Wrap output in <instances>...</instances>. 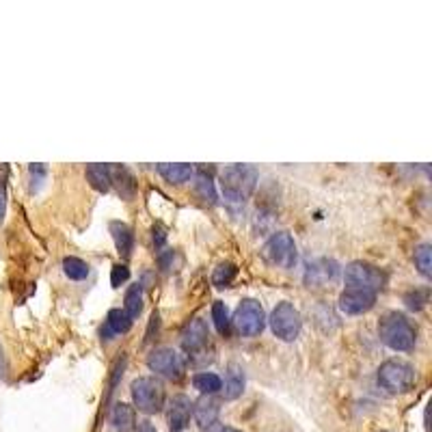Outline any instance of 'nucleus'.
Returning a JSON list of instances; mask_svg holds the SVG:
<instances>
[{
	"label": "nucleus",
	"instance_id": "nucleus-1",
	"mask_svg": "<svg viewBox=\"0 0 432 432\" xmlns=\"http://www.w3.org/2000/svg\"><path fill=\"white\" fill-rule=\"evenodd\" d=\"M378 337L385 346H389L396 353H409L415 348L417 329L413 322L398 312H389L378 322Z\"/></svg>",
	"mask_w": 432,
	"mask_h": 432
},
{
	"label": "nucleus",
	"instance_id": "nucleus-2",
	"mask_svg": "<svg viewBox=\"0 0 432 432\" xmlns=\"http://www.w3.org/2000/svg\"><path fill=\"white\" fill-rule=\"evenodd\" d=\"M257 184V169L251 164H232L221 173V188L225 199L234 203L246 201Z\"/></svg>",
	"mask_w": 432,
	"mask_h": 432
},
{
	"label": "nucleus",
	"instance_id": "nucleus-3",
	"mask_svg": "<svg viewBox=\"0 0 432 432\" xmlns=\"http://www.w3.org/2000/svg\"><path fill=\"white\" fill-rule=\"evenodd\" d=\"M378 382L389 394H407L417 382V372L409 361L389 359L378 368Z\"/></svg>",
	"mask_w": 432,
	"mask_h": 432
},
{
	"label": "nucleus",
	"instance_id": "nucleus-4",
	"mask_svg": "<svg viewBox=\"0 0 432 432\" xmlns=\"http://www.w3.org/2000/svg\"><path fill=\"white\" fill-rule=\"evenodd\" d=\"M132 400L135 407L145 413V415H154L160 413L164 407V387L160 380H156L154 376H141L132 382Z\"/></svg>",
	"mask_w": 432,
	"mask_h": 432
},
{
	"label": "nucleus",
	"instance_id": "nucleus-5",
	"mask_svg": "<svg viewBox=\"0 0 432 432\" xmlns=\"http://www.w3.org/2000/svg\"><path fill=\"white\" fill-rule=\"evenodd\" d=\"M296 257L298 253H296L294 238L285 232L273 234L262 246V259L277 268H292L296 264Z\"/></svg>",
	"mask_w": 432,
	"mask_h": 432
},
{
	"label": "nucleus",
	"instance_id": "nucleus-6",
	"mask_svg": "<svg viewBox=\"0 0 432 432\" xmlns=\"http://www.w3.org/2000/svg\"><path fill=\"white\" fill-rule=\"evenodd\" d=\"M343 281L346 288H359V290H368V292H378L385 288L387 283V275L368 262H351L343 271Z\"/></svg>",
	"mask_w": 432,
	"mask_h": 432
},
{
	"label": "nucleus",
	"instance_id": "nucleus-7",
	"mask_svg": "<svg viewBox=\"0 0 432 432\" xmlns=\"http://www.w3.org/2000/svg\"><path fill=\"white\" fill-rule=\"evenodd\" d=\"M232 324L236 326V331L242 335V337H255L264 331L266 326V314H264V307L259 305L257 300L253 298H246L242 300L240 305L236 307V314L232 318Z\"/></svg>",
	"mask_w": 432,
	"mask_h": 432
},
{
	"label": "nucleus",
	"instance_id": "nucleus-8",
	"mask_svg": "<svg viewBox=\"0 0 432 432\" xmlns=\"http://www.w3.org/2000/svg\"><path fill=\"white\" fill-rule=\"evenodd\" d=\"M268 322H271V329H273L275 337H279L283 341H294L300 335V329H302V320H300L298 309L288 300L279 302V305L273 309Z\"/></svg>",
	"mask_w": 432,
	"mask_h": 432
},
{
	"label": "nucleus",
	"instance_id": "nucleus-9",
	"mask_svg": "<svg viewBox=\"0 0 432 432\" xmlns=\"http://www.w3.org/2000/svg\"><path fill=\"white\" fill-rule=\"evenodd\" d=\"M147 365L152 372H156L158 376H164L169 380H180L186 372V363L184 357L173 351V348H156L152 351V355L147 357Z\"/></svg>",
	"mask_w": 432,
	"mask_h": 432
},
{
	"label": "nucleus",
	"instance_id": "nucleus-10",
	"mask_svg": "<svg viewBox=\"0 0 432 432\" xmlns=\"http://www.w3.org/2000/svg\"><path fill=\"white\" fill-rule=\"evenodd\" d=\"M376 305V292L359 290V288H346L339 294V309L348 316L368 314Z\"/></svg>",
	"mask_w": 432,
	"mask_h": 432
},
{
	"label": "nucleus",
	"instance_id": "nucleus-11",
	"mask_svg": "<svg viewBox=\"0 0 432 432\" xmlns=\"http://www.w3.org/2000/svg\"><path fill=\"white\" fill-rule=\"evenodd\" d=\"M337 275H339V264L335 259L320 257V259H314L307 266L305 283H307V288H324V285L333 283L337 279Z\"/></svg>",
	"mask_w": 432,
	"mask_h": 432
},
{
	"label": "nucleus",
	"instance_id": "nucleus-12",
	"mask_svg": "<svg viewBox=\"0 0 432 432\" xmlns=\"http://www.w3.org/2000/svg\"><path fill=\"white\" fill-rule=\"evenodd\" d=\"M191 415H193V402L188 396L178 394L173 396L166 404V419H169V428L171 432H184L191 424Z\"/></svg>",
	"mask_w": 432,
	"mask_h": 432
},
{
	"label": "nucleus",
	"instance_id": "nucleus-13",
	"mask_svg": "<svg viewBox=\"0 0 432 432\" xmlns=\"http://www.w3.org/2000/svg\"><path fill=\"white\" fill-rule=\"evenodd\" d=\"M210 341V331H208V324L201 320V318H195L191 320V324L184 329L182 333V348L188 353V355H197L201 353Z\"/></svg>",
	"mask_w": 432,
	"mask_h": 432
},
{
	"label": "nucleus",
	"instance_id": "nucleus-14",
	"mask_svg": "<svg viewBox=\"0 0 432 432\" xmlns=\"http://www.w3.org/2000/svg\"><path fill=\"white\" fill-rule=\"evenodd\" d=\"M219 413H221V402L216 400L214 396H201V398L193 404L195 421H197L201 428H210L212 424H216V419H219Z\"/></svg>",
	"mask_w": 432,
	"mask_h": 432
},
{
	"label": "nucleus",
	"instance_id": "nucleus-15",
	"mask_svg": "<svg viewBox=\"0 0 432 432\" xmlns=\"http://www.w3.org/2000/svg\"><path fill=\"white\" fill-rule=\"evenodd\" d=\"M135 428H137L135 409L125 402L115 404V409L110 411V430L113 432H132Z\"/></svg>",
	"mask_w": 432,
	"mask_h": 432
},
{
	"label": "nucleus",
	"instance_id": "nucleus-16",
	"mask_svg": "<svg viewBox=\"0 0 432 432\" xmlns=\"http://www.w3.org/2000/svg\"><path fill=\"white\" fill-rule=\"evenodd\" d=\"M110 186L117 188V193L123 199H132L137 195V182L135 176L125 166H110Z\"/></svg>",
	"mask_w": 432,
	"mask_h": 432
},
{
	"label": "nucleus",
	"instance_id": "nucleus-17",
	"mask_svg": "<svg viewBox=\"0 0 432 432\" xmlns=\"http://www.w3.org/2000/svg\"><path fill=\"white\" fill-rule=\"evenodd\" d=\"M110 234L115 240V246L119 251L121 257H130L135 251V234L130 229V225L121 223V221H113L110 223Z\"/></svg>",
	"mask_w": 432,
	"mask_h": 432
},
{
	"label": "nucleus",
	"instance_id": "nucleus-18",
	"mask_svg": "<svg viewBox=\"0 0 432 432\" xmlns=\"http://www.w3.org/2000/svg\"><path fill=\"white\" fill-rule=\"evenodd\" d=\"M244 392V372L240 365H229L227 368V374H225V389H223V394H225V400H236L240 398Z\"/></svg>",
	"mask_w": 432,
	"mask_h": 432
},
{
	"label": "nucleus",
	"instance_id": "nucleus-19",
	"mask_svg": "<svg viewBox=\"0 0 432 432\" xmlns=\"http://www.w3.org/2000/svg\"><path fill=\"white\" fill-rule=\"evenodd\" d=\"M86 180L98 191L108 193L110 191V166L108 164H89L86 166Z\"/></svg>",
	"mask_w": 432,
	"mask_h": 432
},
{
	"label": "nucleus",
	"instance_id": "nucleus-20",
	"mask_svg": "<svg viewBox=\"0 0 432 432\" xmlns=\"http://www.w3.org/2000/svg\"><path fill=\"white\" fill-rule=\"evenodd\" d=\"M158 173L171 184H184L193 178L191 164H158Z\"/></svg>",
	"mask_w": 432,
	"mask_h": 432
},
{
	"label": "nucleus",
	"instance_id": "nucleus-21",
	"mask_svg": "<svg viewBox=\"0 0 432 432\" xmlns=\"http://www.w3.org/2000/svg\"><path fill=\"white\" fill-rule=\"evenodd\" d=\"M193 385H195V389H199L203 396H214L223 389V378L219 374H214V372H201V374H197L193 378Z\"/></svg>",
	"mask_w": 432,
	"mask_h": 432
},
{
	"label": "nucleus",
	"instance_id": "nucleus-22",
	"mask_svg": "<svg viewBox=\"0 0 432 432\" xmlns=\"http://www.w3.org/2000/svg\"><path fill=\"white\" fill-rule=\"evenodd\" d=\"M123 312L127 314L130 320H135V318L141 316V312H143V288H141V283H135V285L127 288Z\"/></svg>",
	"mask_w": 432,
	"mask_h": 432
},
{
	"label": "nucleus",
	"instance_id": "nucleus-23",
	"mask_svg": "<svg viewBox=\"0 0 432 432\" xmlns=\"http://www.w3.org/2000/svg\"><path fill=\"white\" fill-rule=\"evenodd\" d=\"M195 193L197 197L205 203V205H214L216 203V191H214V182L208 173L199 171L195 176Z\"/></svg>",
	"mask_w": 432,
	"mask_h": 432
},
{
	"label": "nucleus",
	"instance_id": "nucleus-24",
	"mask_svg": "<svg viewBox=\"0 0 432 432\" xmlns=\"http://www.w3.org/2000/svg\"><path fill=\"white\" fill-rule=\"evenodd\" d=\"M236 275H238L236 264H232V262H223V264H219V266L214 268V273H212V283H214V288H219V290L229 288V285L234 283Z\"/></svg>",
	"mask_w": 432,
	"mask_h": 432
},
{
	"label": "nucleus",
	"instance_id": "nucleus-25",
	"mask_svg": "<svg viewBox=\"0 0 432 432\" xmlns=\"http://www.w3.org/2000/svg\"><path fill=\"white\" fill-rule=\"evenodd\" d=\"M63 273L72 281H82L89 277V264L82 262L80 257H65L63 259Z\"/></svg>",
	"mask_w": 432,
	"mask_h": 432
},
{
	"label": "nucleus",
	"instance_id": "nucleus-26",
	"mask_svg": "<svg viewBox=\"0 0 432 432\" xmlns=\"http://www.w3.org/2000/svg\"><path fill=\"white\" fill-rule=\"evenodd\" d=\"M212 320H214V326L216 331H219L221 335H229L232 333V318H229V312L225 307V302L216 300L212 305Z\"/></svg>",
	"mask_w": 432,
	"mask_h": 432
},
{
	"label": "nucleus",
	"instance_id": "nucleus-27",
	"mask_svg": "<svg viewBox=\"0 0 432 432\" xmlns=\"http://www.w3.org/2000/svg\"><path fill=\"white\" fill-rule=\"evenodd\" d=\"M106 326L108 331H113L115 335H121V333H127L130 326H132V320L127 318V314L123 309H110L108 312V318H106Z\"/></svg>",
	"mask_w": 432,
	"mask_h": 432
},
{
	"label": "nucleus",
	"instance_id": "nucleus-28",
	"mask_svg": "<svg viewBox=\"0 0 432 432\" xmlns=\"http://www.w3.org/2000/svg\"><path fill=\"white\" fill-rule=\"evenodd\" d=\"M430 255H432V249L430 244H421L415 249V266L419 268V273L424 277H430V268H432V262H430Z\"/></svg>",
	"mask_w": 432,
	"mask_h": 432
},
{
	"label": "nucleus",
	"instance_id": "nucleus-29",
	"mask_svg": "<svg viewBox=\"0 0 432 432\" xmlns=\"http://www.w3.org/2000/svg\"><path fill=\"white\" fill-rule=\"evenodd\" d=\"M404 302H407V307L413 309V312L424 309L426 302H428V290H411V292H407Z\"/></svg>",
	"mask_w": 432,
	"mask_h": 432
},
{
	"label": "nucleus",
	"instance_id": "nucleus-30",
	"mask_svg": "<svg viewBox=\"0 0 432 432\" xmlns=\"http://www.w3.org/2000/svg\"><path fill=\"white\" fill-rule=\"evenodd\" d=\"M7 176H9V166H0V225L5 221V212H7Z\"/></svg>",
	"mask_w": 432,
	"mask_h": 432
},
{
	"label": "nucleus",
	"instance_id": "nucleus-31",
	"mask_svg": "<svg viewBox=\"0 0 432 432\" xmlns=\"http://www.w3.org/2000/svg\"><path fill=\"white\" fill-rule=\"evenodd\" d=\"M130 279V268L125 264H115L113 273H110V283L113 288H121V283H125Z\"/></svg>",
	"mask_w": 432,
	"mask_h": 432
},
{
	"label": "nucleus",
	"instance_id": "nucleus-32",
	"mask_svg": "<svg viewBox=\"0 0 432 432\" xmlns=\"http://www.w3.org/2000/svg\"><path fill=\"white\" fill-rule=\"evenodd\" d=\"M164 240H166V234H164L162 225H154V242H156V246H162Z\"/></svg>",
	"mask_w": 432,
	"mask_h": 432
},
{
	"label": "nucleus",
	"instance_id": "nucleus-33",
	"mask_svg": "<svg viewBox=\"0 0 432 432\" xmlns=\"http://www.w3.org/2000/svg\"><path fill=\"white\" fill-rule=\"evenodd\" d=\"M208 432H240V430L229 428V426H216V424H212V426L208 428Z\"/></svg>",
	"mask_w": 432,
	"mask_h": 432
},
{
	"label": "nucleus",
	"instance_id": "nucleus-34",
	"mask_svg": "<svg viewBox=\"0 0 432 432\" xmlns=\"http://www.w3.org/2000/svg\"><path fill=\"white\" fill-rule=\"evenodd\" d=\"M139 432H156V428L152 426L149 419H143V421H139Z\"/></svg>",
	"mask_w": 432,
	"mask_h": 432
},
{
	"label": "nucleus",
	"instance_id": "nucleus-35",
	"mask_svg": "<svg viewBox=\"0 0 432 432\" xmlns=\"http://www.w3.org/2000/svg\"><path fill=\"white\" fill-rule=\"evenodd\" d=\"M7 374V359H5V353H3V346H0V376Z\"/></svg>",
	"mask_w": 432,
	"mask_h": 432
}]
</instances>
